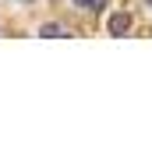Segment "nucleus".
<instances>
[{"mask_svg": "<svg viewBox=\"0 0 152 152\" xmlns=\"http://www.w3.org/2000/svg\"><path fill=\"white\" fill-rule=\"evenodd\" d=\"M25 4H32V0H25Z\"/></svg>", "mask_w": 152, "mask_h": 152, "instance_id": "4", "label": "nucleus"}, {"mask_svg": "<svg viewBox=\"0 0 152 152\" xmlns=\"http://www.w3.org/2000/svg\"><path fill=\"white\" fill-rule=\"evenodd\" d=\"M103 4L106 0H75V7H81V11H103Z\"/></svg>", "mask_w": 152, "mask_h": 152, "instance_id": "3", "label": "nucleus"}, {"mask_svg": "<svg viewBox=\"0 0 152 152\" xmlns=\"http://www.w3.org/2000/svg\"><path fill=\"white\" fill-rule=\"evenodd\" d=\"M39 36H42V39H60V36H64V28H60V25H53V21H46V25L39 28Z\"/></svg>", "mask_w": 152, "mask_h": 152, "instance_id": "2", "label": "nucleus"}, {"mask_svg": "<svg viewBox=\"0 0 152 152\" xmlns=\"http://www.w3.org/2000/svg\"><path fill=\"white\" fill-rule=\"evenodd\" d=\"M106 28H110V36H127V28H131V18L120 11V14H113V18H110V25H106Z\"/></svg>", "mask_w": 152, "mask_h": 152, "instance_id": "1", "label": "nucleus"}, {"mask_svg": "<svg viewBox=\"0 0 152 152\" xmlns=\"http://www.w3.org/2000/svg\"><path fill=\"white\" fill-rule=\"evenodd\" d=\"M145 4H152V0H145Z\"/></svg>", "mask_w": 152, "mask_h": 152, "instance_id": "5", "label": "nucleus"}]
</instances>
